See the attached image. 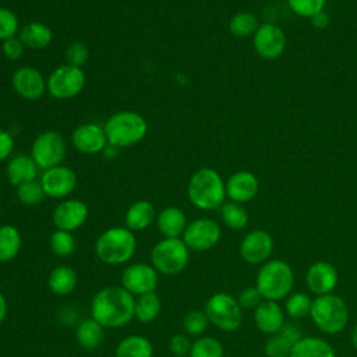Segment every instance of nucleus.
<instances>
[{
	"label": "nucleus",
	"instance_id": "obj_1",
	"mask_svg": "<svg viewBox=\"0 0 357 357\" xmlns=\"http://www.w3.org/2000/svg\"><path fill=\"white\" fill-rule=\"evenodd\" d=\"M135 297L123 286L100 289L91 301V318L103 328H121L134 318Z\"/></svg>",
	"mask_w": 357,
	"mask_h": 357
},
{
	"label": "nucleus",
	"instance_id": "obj_2",
	"mask_svg": "<svg viewBox=\"0 0 357 357\" xmlns=\"http://www.w3.org/2000/svg\"><path fill=\"white\" fill-rule=\"evenodd\" d=\"M190 202L202 211L220 209L226 198V187L220 174L211 167L197 170L187 185Z\"/></svg>",
	"mask_w": 357,
	"mask_h": 357
},
{
	"label": "nucleus",
	"instance_id": "obj_3",
	"mask_svg": "<svg viewBox=\"0 0 357 357\" xmlns=\"http://www.w3.org/2000/svg\"><path fill=\"white\" fill-rule=\"evenodd\" d=\"M137 238L127 227H110L95 241L96 257L107 265L127 264L135 254Z\"/></svg>",
	"mask_w": 357,
	"mask_h": 357
},
{
	"label": "nucleus",
	"instance_id": "obj_4",
	"mask_svg": "<svg viewBox=\"0 0 357 357\" xmlns=\"http://www.w3.org/2000/svg\"><path fill=\"white\" fill-rule=\"evenodd\" d=\"M294 284V273L291 266L282 259L266 261L257 273L255 287L264 300L279 301L286 298Z\"/></svg>",
	"mask_w": 357,
	"mask_h": 357
},
{
	"label": "nucleus",
	"instance_id": "obj_5",
	"mask_svg": "<svg viewBox=\"0 0 357 357\" xmlns=\"http://www.w3.org/2000/svg\"><path fill=\"white\" fill-rule=\"evenodd\" d=\"M310 317L322 333L336 335L347 325L349 307L340 296L333 293L317 296L312 300Z\"/></svg>",
	"mask_w": 357,
	"mask_h": 357
},
{
	"label": "nucleus",
	"instance_id": "obj_6",
	"mask_svg": "<svg viewBox=\"0 0 357 357\" xmlns=\"http://www.w3.org/2000/svg\"><path fill=\"white\" fill-rule=\"evenodd\" d=\"M103 128L109 145L126 148L138 144L145 137L148 124L135 112H119L107 119Z\"/></svg>",
	"mask_w": 357,
	"mask_h": 357
},
{
	"label": "nucleus",
	"instance_id": "obj_7",
	"mask_svg": "<svg viewBox=\"0 0 357 357\" xmlns=\"http://www.w3.org/2000/svg\"><path fill=\"white\" fill-rule=\"evenodd\" d=\"M190 261V250L181 237H163L151 251V265L162 275L183 272Z\"/></svg>",
	"mask_w": 357,
	"mask_h": 357
},
{
	"label": "nucleus",
	"instance_id": "obj_8",
	"mask_svg": "<svg viewBox=\"0 0 357 357\" xmlns=\"http://www.w3.org/2000/svg\"><path fill=\"white\" fill-rule=\"evenodd\" d=\"M209 324L223 332L236 331L243 321V308L231 294L219 291L212 294L204 308Z\"/></svg>",
	"mask_w": 357,
	"mask_h": 357
},
{
	"label": "nucleus",
	"instance_id": "obj_9",
	"mask_svg": "<svg viewBox=\"0 0 357 357\" xmlns=\"http://www.w3.org/2000/svg\"><path fill=\"white\" fill-rule=\"evenodd\" d=\"M84 71L81 67L71 64H64L54 68L46 81V89L56 99H71L84 89Z\"/></svg>",
	"mask_w": 357,
	"mask_h": 357
},
{
	"label": "nucleus",
	"instance_id": "obj_10",
	"mask_svg": "<svg viewBox=\"0 0 357 357\" xmlns=\"http://www.w3.org/2000/svg\"><path fill=\"white\" fill-rule=\"evenodd\" d=\"M67 145L64 138L56 131H45L39 134L32 144L31 158L42 170L59 166L66 156Z\"/></svg>",
	"mask_w": 357,
	"mask_h": 357
},
{
	"label": "nucleus",
	"instance_id": "obj_11",
	"mask_svg": "<svg viewBox=\"0 0 357 357\" xmlns=\"http://www.w3.org/2000/svg\"><path fill=\"white\" fill-rule=\"evenodd\" d=\"M220 236V226L215 220L209 218H199L185 226L181 240L188 250L208 251L219 243Z\"/></svg>",
	"mask_w": 357,
	"mask_h": 357
},
{
	"label": "nucleus",
	"instance_id": "obj_12",
	"mask_svg": "<svg viewBox=\"0 0 357 357\" xmlns=\"http://www.w3.org/2000/svg\"><path fill=\"white\" fill-rule=\"evenodd\" d=\"M159 283L158 271L145 262H135L121 272V286L132 296H141L156 290Z\"/></svg>",
	"mask_w": 357,
	"mask_h": 357
},
{
	"label": "nucleus",
	"instance_id": "obj_13",
	"mask_svg": "<svg viewBox=\"0 0 357 357\" xmlns=\"http://www.w3.org/2000/svg\"><path fill=\"white\" fill-rule=\"evenodd\" d=\"M255 53L265 60H275L286 49V35L280 26L272 22L261 24L252 35Z\"/></svg>",
	"mask_w": 357,
	"mask_h": 357
},
{
	"label": "nucleus",
	"instance_id": "obj_14",
	"mask_svg": "<svg viewBox=\"0 0 357 357\" xmlns=\"http://www.w3.org/2000/svg\"><path fill=\"white\" fill-rule=\"evenodd\" d=\"M273 251V238L272 236L262 230V229H255L247 233L241 243H240V257L251 265H258V264H265L271 254Z\"/></svg>",
	"mask_w": 357,
	"mask_h": 357
},
{
	"label": "nucleus",
	"instance_id": "obj_15",
	"mask_svg": "<svg viewBox=\"0 0 357 357\" xmlns=\"http://www.w3.org/2000/svg\"><path fill=\"white\" fill-rule=\"evenodd\" d=\"M46 197L64 198L70 195L77 185L75 173L63 165L43 170L39 180Z\"/></svg>",
	"mask_w": 357,
	"mask_h": 357
},
{
	"label": "nucleus",
	"instance_id": "obj_16",
	"mask_svg": "<svg viewBox=\"0 0 357 357\" xmlns=\"http://www.w3.org/2000/svg\"><path fill=\"white\" fill-rule=\"evenodd\" d=\"M88 206L79 199H67L60 202L52 215L53 225L59 230L74 231L79 229L88 219Z\"/></svg>",
	"mask_w": 357,
	"mask_h": 357
},
{
	"label": "nucleus",
	"instance_id": "obj_17",
	"mask_svg": "<svg viewBox=\"0 0 357 357\" xmlns=\"http://www.w3.org/2000/svg\"><path fill=\"white\" fill-rule=\"evenodd\" d=\"M303 337V331L293 322H286L282 329L268 337L264 344L266 357H290L293 347Z\"/></svg>",
	"mask_w": 357,
	"mask_h": 357
},
{
	"label": "nucleus",
	"instance_id": "obj_18",
	"mask_svg": "<svg viewBox=\"0 0 357 357\" xmlns=\"http://www.w3.org/2000/svg\"><path fill=\"white\" fill-rule=\"evenodd\" d=\"M73 145L82 153L93 155L102 152L107 146L105 128L95 123L78 126L71 134Z\"/></svg>",
	"mask_w": 357,
	"mask_h": 357
},
{
	"label": "nucleus",
	"instance_id": "obj_19",
	"mask_svg": "<svg viewBox=\"0 0 357 357\" xmlns=\"http://www.w3.org/2000/svg\"><path fill=\"white\" fill-rule=\"evenodd\" d=\"M337 271L326 261H318L312 264L305 273V283L311 293L317 296L329 294L337 284Z\"/></svg>",
	"mask_w": 357,
	"mask_h": 357
},
{
	"label": "nucleus",
	"instance_id": "obj_20",
	"mask_svg": "<svg viewBox=\"0 0 357 357\" xmlns=\"http://www.w3.org/2000/svg\"><path fill=\"white\" fill-rule=\"evenodd\" d=\"M11 84L17 95L28 100L39 99L46 91V81L43 75L33 67L18 68L13 74Z\"/></svg>",
	"mask_w": 357,
	"mask_h": 357
},
{
	"label": "nucleus",
	"instance_id": "obj_21",
	"mask_svg": "<svg viewBox=\"0 0 357 357\" xmlns=\"http://www.w3.org/2000/svg\"><path fill=\"white\" fill-rule=\"evenodd\" d=\"M225 187L226 197H229L230 201L244 204L258 194L259 181L254 173L248 170H238L227 178Z\"/></svg>",
	"mask_w": 357,
	"mask_h": 357
},
{
	"label": "nucleus",
	"instance_id": "obj_22",
	"mask_svg": "<svg viewBox=\"0 0 357 357\" xmlns=\"http://www.w3.org/2000/svg\"><path fill=\"white\" fill-rule=\"evenodd\" d=\"M255 326L265 335H273L286 324L284 312L278 301L262 300L254 310Z\"/></svg>",
	"mask_w": 357,
	"mask_h": 357
},
{
	"label": "nucleus",
	"instance_id": "obj_23",
	"mask_svg": "<svg viewBox=\"0 0 357 357\" xmlns=\"http://www.w3.org/2000/svg\"><path fill=\"white\" fill-rule=\"evenodd\" d=\"M38 170L39 167L31 156L20 153L8 160L6 167V176L10 184L18 187L22 183L35 180L38 176Z\"/></svg>",
	"mask_w": 357,
	"mask_h": 357
},
{
	"label": "nucleus",
	"instance_id": "obj_24",
	"mask_svg": "<svg viewBox=\"0 0 357 357\" xmlns=\"http://www.w3.org/2000/svg\"><path fill=\"white\" fill-rule=\"evenodd\" d=\"M185 226V215L177 206H166L156 215V227L163 237H181Z\"/></svg>",
	"mask_w": 357,
	"mask_h": 357
},
{
	"label": "nucleus",
	"instance_id": "obj_25",
	"mask_svg": "<svg viewBox=\"0 0 357 357\" xmlns=\"http://www.w3.org/2000/svg\"><path fill=\"white\" fill-rule=\"evenodd\" d=\"M156 220L155 208L149 201L141 199L131 204L126 212V227L131 231L148 229Z\"/></svg>",
	"mask_w": 357,
	"mask_h": 357
},
{
	"label": "nucleus",
	"instance_id": "obj_26",
	"mask_svg": "<svg viewBox=\"0 0 357 357\" xmlns=\"http://www.w3.org/2000/svg\"><path fill=\"white\" fill-rule=\"evenodd\" d=\"M290 357H336V353L325 339L303 336L293 347Z\"/></svg>",
	"mask_w": 357,
	"mask_h": 357
},
{
	"label": "nucleus",
	"instance_id": "obj_27",
	"mask_svg": "<svg viewBox=\"0 0 357 357\" xmlns=\"http://www.w3.org/2000/svg\"><path fill=\"white\" fill-rule=\"evenodd\" d=\"M47 286L52 293L57 296H67L73 293L77 286V273L68 265H59L50 271Z\"/></svg>",
	"mask_w": 357,
	"mask_h": 357
},
{
	"label": "nucleus",
	"instance_id": "obj_28",
	"mask_svg": "<svg viewBox=\"0 0 357 357\" xmlns=\"http://www.w3.org/2000/svg\"><path fill=\"white\" fill-rule=\"evenodd\" d=\"M18 38L24 43V46H28L31 49H43L50 45L53 33L46 24L33 21L20 28Z\"/></svg>",
	"mask_w": 357,
	"mask_h": 357
},
{
	"label": "nucleus",
	"instance_id": "obj_29",
	"mask_svg": "<svg viewBox=\"0 0 357 357\" xmlns=\"http://www.w3.org/2000/svg\"><path fill=\"white\" fill-rule=\"evenodd\" d=\"M116 357H152L153 346L151 340L141 335H130L119 342L114 350Z\"/></svg>",
	"mask_w": 357,
	"mask_h": 357
},
{
	"label": "nucleus",
	"instance_id": "obj_30",
	"mask_svg": "<svg viewBox=\"0 0 357 357\" xmlns=\"http://www.w3.org/2000/svg\"><path fill=\"white\" fill-rule=\"evenodd\" d=\"M103 329L105 328L93 318L81 321L75 331L78 344L85 350H93L99 347L103 340Z\"/></svg>",
	"mask_w": 357,
	"mask_h": 357
},
{
	"label": "nucleus",
	"instance_id": "obj_31",
	"mask_svg": "<svg viewBox=\"0 0 357 357\" xmlns=\"http://www.w3.org/2000/svg\"><path fill=\"white\" fill-rule=\"evenodd\" d=\"M162 310V301L159 296L152 291L137 296L134 305V318L142 324H151L158 318Z\"/></svg>",
	"mask_w": 357,
	"mask_h": 357
},
{
	"label": "nucleus",
	"instance_id": "obj_32",
	"mask_svg": "<svg viewBox=\"0 0 357 357\" xmlns=\"http://www.w3.org/2000/svg\"><path fill=\"white\" fill-rule=\"evenodd\" d=\"M21 234L15 226H0V262L13 261L21 250Z\"/></svg>",
	"mask_w": 357,
	"mask_h": 357
},
{
	"label": "nucleus",
	"instance_id": "obj_33",
	"mask_svg": "<svg viewBox=\"0 0 357 357\" xmlns=\"http://www.w3.org/2000/svg\"><path fill=\"white\" fill-rule=\"evenodd\" d=\"M220 218L223 223L233 230H241L248 223V213L245 208L241 204L233 201L225 202L220 206Z\"/></svg>",
	"mask_w": 357,
	"mask_h": 357
},
{
	"label": "nucleus",
	"instance_id": "obj_34",
	"mask_svg": "<svg viewBox=\"0 0 357 357\" xmlns=\"http://www.w3.org/2000/svg\"><path fill=\"white\" fill-rule=\"evenodd\" d=\"M259 26L257 17L248 11H240L234 14L229 21V31L237 38H247L255 33Z\"/></svg>",
	"mask_w": 357,
	"mask_h": 357
},
{
	"label": "nucleus",
	"instance_id": "obj_35",
	"mask_svg": "<svg viewBox=\"0 0 357 357\" xmlns=\"http://www.w3.org/2000/svg\"><path fill=\"white\" fill-rule=\"evenodd\" d=\"M223 344L212 336H198L191 343L188 357H223Z\"/></svg>",
	"mask_w": 357,
	"mask_h": 357
},
{
	"label": "nucleus",
	"instance_id": "obj_36",
	"mask_svg": "<svg viewBox=\"0 0 357 357\" xmlns=\"http://www.w3.org/2000/svg\"><path fill=\"white\" fill-rule=\"evenodd\" d=\"M311 305H312V300L310 298V296L305 293L297 291V293H291L286 297L284 311L290 318L298 319V318H304V317L310 315Z\"/></svg>",
	"mask_w": 357,
	"mask_h": 357
},
{
	"label": "nucleus",
	"instance_id": "obj_37",
	"mask_svg": "<svg viewBox=\"0 0 357 357\" xmlns=\"http://www.w3.org/2000/svg\"><path fill=\"white\" fill-rule=\"evenodd\" d=\"M50 250L57 257H68L75 250V238L71 231L56 229L49 240Z\"/></svg>",
	"mask_w": 357,
	"mask_h": 357
},
{
	"label": "nucleus",
	"instance_id": "obj_38",
	"mask_svg": "<svg viewBox=\"0 0 357 357\" xmlns=\"http://www.w3.org/2000/svg\"><path fill=\"white\" fill-rule=\"evenodd\" d=\"M46 194L39 181L32 180L17 187V198L24 205H38L45 199Z\"/></svg>",
	"mask_w": 357,
	"mask_h": 357
},
{
	"label": "nucleus",
	"instance_id": "obj_39",
	"mask_svg": "<svg viewBox=\"0 0 357 357\" xmlns=\"http://www.w3.org/2000/svg\"><path fill=\"white\" fill-rule=\"evenodd\" d=\"M209 325V319L202 310H191L183 319V328L187 335L201 336Z\"/></svg>",
	"mask_w": 357,
	"mask_h": 357
},
{
	"label": "nucleus",
	"instance_id": "obj_40",
	"mask_svg": "<svg viewBox=\"0 0 357 357\" xmlns=\"http://www.w3.org/2000/svg\"><path fill=\"white\" fill-rule=\"evenodd\" d=\"M287 4L298 17L312 18L324 11L326 0H287Z\"/></svg>",
	"mask_w": 357,
	"mask_h": 357
},
{
	"label": "nucleus",
	"instance_id": "obj_41",
	"mask_svg": "<svg viewBox=\"0 0 357 357\" xmlns=\"http://www.w3.org/2000/svg\"><path fill=\"white\" fill-rule=\"evenodd\" d=\"M20 32L18 18L14 11L0 7V40L14 38Z\"/></svg>",
	"mask_w": 357,
	"mask_h": 357
},
{
	"label": "nucleus",
	"instance_id": "obj_42",
	"mask_svg": "<svg viewBox=\"0 0 357 357\" xmlns=\"http://www.w3.org/2000/svg\"><path fill=\"white\" fill-rule=\"evenodd\" d=\"M88 47L85 43L82 42H74L67 47L66 52V59L68 61V64L75 66V67H81L86 63L88 60Z\"/></svg>",
	"mask_w": 357,
	"mask_h": 357
},
{
	"label": "nucleus",
	"instance_id": "obj_43",
	"mask_svg": "<svg viewBox=\"0 0 357 357\" xmlns=\"http://www.w3.org/2000/svg\"><path fill=\"white\" fill-rule=\"evenodd\" d=\"M264 300V297L261 296L259 290L255 287V286H250V287H245L240 291L238 297H237V301L240 304V307L244 310H255L259 303Z\"/></svg>",
	"mask_w": 357,
	"mask_h": 357
},
{
	"label": "nucleus",
	"instance_id": "obj_44",
	"mask_svg": "<svg viewBox=\"0 0 357 357\" xmlns=\"http://www.w3.org/2000/svg\"><path fill=\"white\" fill-rule=\"evenodd\" d=\"M191 342L187 335L177 333L169 340V350L174 357H185L190 353Z\"/></svg>",
	"mask_w": 357,
	"mask_h": 357
},
{
	"label": "nucleus",
	"instance_id": "obj_45",
	"mask_svg": "<svg viewBox=\"0 0 357 357\" xmlns=\"http://www.w3.org/2000/svg\"><path fill=\"white\" fill-rule=\"evenodd\" d=\"M24 47H25L24 43L17 36L3 40V45H1L3 54L8 60H18L24 54Z\"/></svg>",
	"mask_w": 357,
	"mask_h": 357
},
{
	"label": "nucleus",
	"instance_id": "obj_46",
	"mask_svg": "<svg viewBox=\"0 0 357 357\" xmlns=\"http://www.w3.org/2000/svg\"><path fill=\"white\" fill-rule=\"evenodd\" d=\"M13 149H14L13 135L8 131L0 128V160L7 159L11 155Z\"/></svg>",
	"mask_w": 357,
	"mask_h": 357
},
{
	"label": "nucleus",
	"instance_id": "obj_47",
	"mask_svg": "<svg viewBox=\"0 0 357 357\" xmlns=\"http://www.w3.org/2000/svg\"><path fill=\"white\" fill-rule=\"evenodd\" d=\"M311 21L317 28H326L329 25V15L325 11H321L319 14L312 17Z\"/></svg>",
	"mask_w": 357,
	"mask_h": 357
},
{
	"label": "nucleus",
	"instance_id": "obj_48",
	"mask_svg": "<svg viewBox=\"0 0 357 357\" xmlns=\"http://www.w3.org/2000/svg\"><path fill=\"white\" fill-rule=\"evenodd\" d=\"M6 315H7V300L4 294L0 291V324L4 321Z\"/></svg>",
	"mask_w": 357,
	"mask_h": 357
},
{
	"label": "nucleus",
	"instance_id": "obj_49",
	"mask_svg": "<svg viewBox=\"0 0 357 357\" xmlns=\"http://www.w3.org/2000/svg\"><path fill=\"white\" fill-rule=\"evenodd\" d=\"M350 340H351V346L354 347V350H357V324H356V325L353 326V329H351Z\"/></svg>",
	"mask_w": 357,
	"mask_h": 357
}]
</instances>
